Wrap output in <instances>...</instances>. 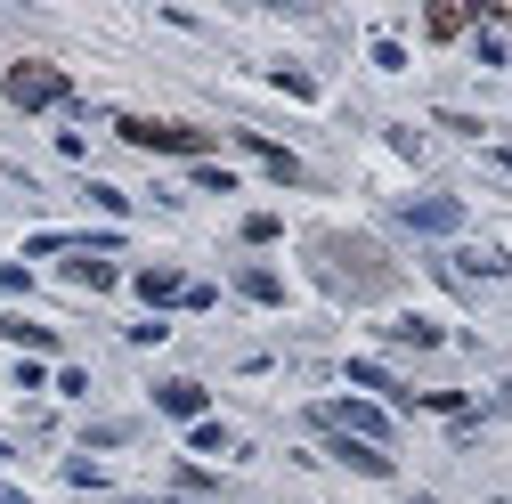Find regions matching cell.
Returning a JSON list of instances; mask_svg holds the SVG:
<instances>
[{"mask_svg":"<svg viewBox=\"0 0 512 504\" xmlns=\"http://www.w3.org/2000/svg\"><path fill=\"white\" fill-rule=\"evenodd\" d=\"M317 261H326L334 269V285L342 293H391V261H382V252L374 244H358V236H317Z\"/></svg>","mask_w":512,"mask_h":504,"instance_id":"1","label":"cell"},{"mask_svg":"<svg viewBox=\"0 0 512 504\" xmlns=\"http://www.w3.org/2000/svg\"><path fill=\"white\" fill-rule=\"evenodd\" d=\"M131 147H147V155H212V131H196V122H155V114H122L114 122Z\"/></svg>","mask_w":512,"mask_h":504,"instance_id":"2","label":"cell"},{"mask_svg":"<svg viewBox=\"0 0 512 504\" xmlns=\"http://www.w3.org/2000/svg\"><path fill=\"white\" fill-rule=\"evenodd\" d=\"M9 106H25V114H41V106H66V74L57 66H41V57H25V66H9Z\"/></svg>","mask_w":512,"mask_h":504,"instance_id":"4","label":"cell"},{"mask_svg":"<svg viewBox=\"0 0 512 504\" xmlns=\"http://www.w3.org/2000/svg\"><path fill=\"white\" fill-rule=\"evenodd\" d=\"M155 407H163L171 423H204L212 399H204V383H155Z\"/></svg>","mask_w":512,"mask_h":504,"instance_id":"6","label":"cell"},{"mask_svg":"<svg viewBox=\"0 0 512 504\" xmlns=\"http://www.w3.org/2000/svg\"><path fill=\"white\" fill-rule=\"evenodd\" d=\"M334 456H342L350 472H366V480H391V456L366 448V439H342V431H334Z\"/></svg>","mask_w":512,"mask_h":504,"instance_id":"7","label":"cell"},{"mask_svg":"<svg viewBox=\"0 0 512 504\" xmlns=\"http://www.w3.org/2000/svg\"><path fill=\"white\" fill-rule=\"evenodd\" d=\"M399 220H407V228H423V236H456V228H464V204H456V196H415Z\"/></svg>","mask_w":512,"mask_h":504,"instance_id":"5","label":"cell"},{"mask_svg":"<svg viewBox=\"0 0 512 504\" xmlns=\"http://www.w3.org/2000/svg\"><path fill=\"white\" fill-rule=\"evenodd\" d=\"M236 147H252V155H261V163H269L277 179H301V163H293V155H285L277 139H261V131H236Z\"/></svg>","mask_w":512,"mask_h":504,"instance_id":"9","label":"cell"},{"mask_svg":"<svg viewBox=\"0 0 512 504\" xmlns=\"http://www.w3.org/2000/svg\"><path fill=\"white\" fill-rule=\"evenodd\" d=\"M391 342H407V350H439V326H423V318H407V326H391Z\"/></svg>","mask_w":512,"mask_h":504,"instance_id":"12","label":"cell"},{"mask_svg":"<svg viewBox=\"0 0 512 504\" xmlns=\"http://www.w3.org/2000/svg\"><path fill=\"white\" fill-rule=\"evenodd\" d=\"M0 334L25 342V350H49V342H57V334H49V326H33V318H0Z\"/></svg>","mask_w":512,"mask_h":504,"instance_id":"11","label":"cell"},{"mask_svg":"<svg viewBox=\"0 0 512 504\" xmlns=\"http://www.w3.org/2000/svg\"><path fill=\"white\" fill-rule=\"evenodd\" d=\"M464 17H472V9H431L423 25H431V41H456V33H464Z\"/></svg>","mask_w":512,"mask_h":504,"instance_id":"13","label":"cell"},{"mask_svg":"<svg viewBox=\"0 0 512 504\" xmlns=\"http://www.w3.org/2000/svg\"><path fill=\"white\" fill-rule=\"evenodd\" d=\"M66 252H74V261H66V277H74V285H90V293H106V285H114V261H98V252H82V244H66Z\"/></svg>","mask_w":512,"mask_h":504,"instance_id":"8","label":"cell"},{"mask_svg":"<svg viewBox=\"0 0 512 504\" xmlns=\"http://www.w3.org/2000/svg\"><path fill=\"white\" fill-rule=\"evenodd\" d=\"M236 285H244V293H252V301H285V285H277V277H269V269H244V277H236Z\"/></svg>","mask_w":512,"mask_h":504,"instance_id":"14","label":"cell"},{"mask_svg":"<svg viewBox=\"0 0 512 504\" xmlns=\"http://www.w3.org/2000/svg\"><path fill=\"white\" fill-rule=\"evenodd\" d=\"M139 293H147V301H187L179 269H147V277H139Z\"/></svg>","mask_w":512,"mask_h":504,"instance_id":"10","label":"cell"},{"mask_svg":"<svg viewBox=\"0 0 512 504\" xmlns=\"http://www.w3.org/2000/svg\"><path fill=\"white\" fill-rule=\"evenodd\" d=\"M317 431H342V439H366V448H382V439H391V415L366 407V399H326V407H317Z\"/></svg>","mask_w":512,"mask_h":504,"instance_id":"3","label":"cell"}]
</instances>
